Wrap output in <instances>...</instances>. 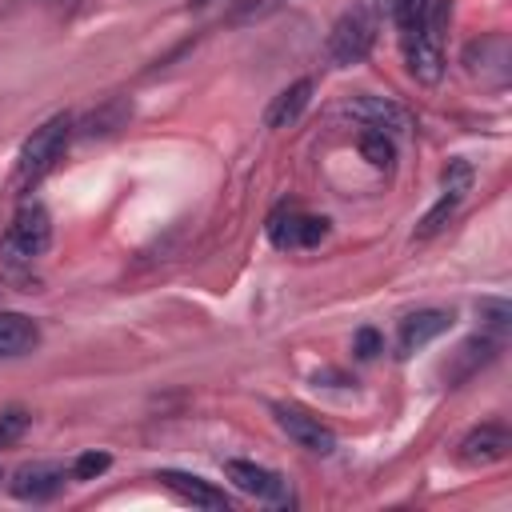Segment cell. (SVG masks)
Instances as JSON below:
<instances>
[{"label": "cell", "instance_id": "obj_1", "mask_svg": "<svg viewBox=\"0 0 512 512\" xmlns=\"http://www.w3.org/2000/svg\"><path fill=\"white\" fill-rule=\"evenodd\" d=\"M52 244V220H48V208L36 204V200H24L0 240V264L8 276H20L24 268H32L36 256H44Z\"/></svg>", "mask_w": 512, "mask_h": 512}, {"label": "cell", "instance_id": "obj_23", "mask_svg": "<svg viewBox=\"0 0 512 512\" xmlns=\"http://www.w3.org/2000/svg\"><path fill=\"white\" fill-rule=\"evenodd\" d=\"M28 420H32V416H28L24 408H4V412H0V444H12V440L28 428Z\"/></svg>", "mask_w": 512, "mask_h": 512}, {"label": "cell", "instance_id": "obj_20", "mask_svg": "<svg viewBox=\"0 0 512 512\" xmlns=\"http://www.w3.org/2000/svg\"><path fill=\"white\" fill-rule=\"evenodd\" d=\"M428 4L432 0H392V12H396V24H400V40H412L428 16Z\"/></svg>", "mask_w": 512, "mask_h": 512}, {"label": "cell", "instance_id": "obj_5", "mask_svg": "<svg viewBox=\"0 0 512 512\" xmlns=\"http://www.w3.org/2000/svg\"><path fill=\"white\" fill-rule=\"evenodd\" d=\"M468 188H472V164H468V160H448V168H444V176H440V200L424 212V220H420V228H416V240H432L436 232H444V224H448V220L456 216V208L464 204Z\"/></svg>", "mask_w": 512, "mask_h": 512}, {"label": "cell", "instance_id": "obj_18", "mask_svg": "<svg viewBox=\"0 0 512 512\" xmlns=\"http://www.w3.org/2000/svg\"><path fill=\"white\" fill-rule=\"evenodd\" d=\"M360 156L372 164V168H392L396 164V140H392V132H384V128H364L360 132Z\"/></svg>", "mask_w": 512, "mask_h": 512}, {"label": "cell", "instance_id": "obj_11", "mask_svg": "<svg viewBox=\"0 0 512 512\" xmlns=\"http://www.w3.org/2000/svg\"><path fill=\"white\" fill-rule=\"evenodd\" d=\"M156 480H160L176 500H184V504H192V508H212V512L232 508V500H228V492H224V488H216V484H208V480H200V476H192V472L160 468V472H156Z\"/></svg>", "mask_w": 512, "mask_h": 512}, {"label": "cell", "instance_id": "obj_12", "mask_svg": "<svg viewBox=\"0 0 512 512\" xmlns=\"http://www.w3.org/2000/svg\"><path fill=\"white\" fill-rule=\"evenodd\" d=\"M508 36L492 32V36H480L464 48V68L488 84H504L508 80Z\"/></svg>", "mask_w": 512, "mask_h": 512}, {"label": "cell", "instance_id": "obj_17", "mask_svg": "<svg viewBox=\"0 0 512 512\" xmlns=\"http://www.w3.org/2000/svg\"><path fill=\"white\" fill-rule=\"evenodd\" d=\"M348 112L352 116H360L364 120V128H384V132H400L408 120H404V112H400V104H392V100H384V96H356L352 104H348Z\"/></svg>", "mask_w": 512, "mask_h": 512}, {"label": "cell", "instance_id": "obj_9", "mask_svg": "<svg viewBox=\"0 0 512 512\" xmlns=\"http://www.w3.org/2000/svg\"><path fill=\"white\" fill-rule=\"evenodd\" d=\"M508 448H512L508 428H504L500 420H488V424L472 428V432L460 440L456 460L468 464V468H488V464H500V460L508 456Z\"/></svg>", "mask_w": 512, "mask_h": 512}, {"label": "cell", "instance_id": "obj_22", "mask_svg": "<svg viewBox=\"0 0 512 512\" xmlns=\"http://www.w3.org/2000/svg\"><path fill=\"white\" fill-rule=\"evenodd\" d=\"M108 464H112V456H108V452H84V456H76L72 476H76V480H96Z\"/></svg>", "mask_w": 512, "mask_h": 512}, {"label": "cell", "instance_id": "obj_14", "mask_svg": "<svg viewBox=\"0 0 512 512\" xmlns=\"http://www.w3.org/2000/svg\"><path fill=\"white\" fill-rule=\"evenodd\" d=\"M496 352H500V336H492V332H484V336H472V340H464L460 348H456V356H452V368H448V380L452 384H460V380H468L472 372H480L488 360H496Z\"/></svg>", "mask_w": 512, "mask_h": 512}, {"label": "cell", "instance_id": "obj_21", "mask_svg": "<svg viewBox=\"0 0 512 512\" xmlns=\"http://www.w3.org/2000/svg\"><path fill=\"white\" fill-rule=\"evenodd\" d=\"M480 320L492 336H504L508 332V320H512V308L508 300H480Z\"/></svg>", "mask_w": 512, "mask_h": 512}, {"label": "cell", "instance_id": "obj_7", "mask_svg": "<svg viewBox=\"0 0 512 512\" xmlns=\"http://www.w3.org/2000/svg\"><path fill=\"white\" fill-rule=\"evenodd\" d=\"M272 416H276L280 432H288L292 444H300V448H308V452H316V456L336 452V432H332L320 416L304 412L300 404H272Z\"/></svg>", "mask_w": 512, "mask_h": 512}, {"label": "cell", "instance_id": "obj_19", "mask_svg": "<svg viewBox=\"0 0 512 512\" xmlns=\"http://www.w3.org/2000/svg\"><path fill=\"white\" fill-rule=\"evenodd\" d=\"M132 112V104H124V100H112V104H104L100 112H92L88 120H84V136H108V132H116L120 128V120Z\"/></svg>", "mask_w": 512, "mask_h": 512}, {"label": "cell", "instance_id": "obj_16", "mask_svg": "<svg viewBox=\"0 0 512 512\" xmlns=\"http://www.w3.org/2000/svg\"><path fill=\"white\" fill-rule=\"evenodd\" d=\"M308 100H312V80L304 76V80H292L284 92H276L272 96V104L264 108V124L268 128H288L304 108H308Z\"/></svg>", "mask_w": 512, "mask_h": 512}, {"label": "cell", "instance_id": "obj_3", "mask_svg": "<svg viewBox=\"0 0 512 512\" xmlns=\"http://www.w3.org/2000/svg\"><path fill=\"white\" fill-rule=\"evenodd\" d=\"M376 32H380V16H376V8H372L368 0L352 4V8L332 24V32H328V60H332L336 68L360 64V60L372 52Z\"/></svg>", "mask_w": 512, "mask_h": 512}, {"label": "cell", "instance_id": "obj_2", "mask_svg": "<svg viewBox=\"0 0 512 512\" xmlns=\"http://www.w3.org/2000/svg\"><path fill=\"white\" fill-rule=\"evenodd\" d=\"M72 132H76V120H72L68 112L44 120V124L24 140V148H20V164H16L20 180H24V184H36L40 176H48V172L64 160V152H68V144H72Z\"/></svg>", "mask_w": 512, "mask_h": 512}, {"label": "cell", "instance_id": "obj_15", "mask_svg": "<svg viewBox=\"0 0 512 512\" xmlns=\"http://www.w3.org/2000/svg\"><path fill=\"white\" fill-rule=\"evenodd\" d=\"M40 344V328L24 312H0V356H28Z\"/></svg>", "mask_w": 512, "mask_h": 512}, {"label": "cell", "instance_id": "obj_10", "mask_svg": "<svg viewBox=\"0 0 512 512\" xmlns=\"http://www.w3.org/2000/svg\"><path fill=\"white\" fill-rule=\"evenodd\" d=\"M452 308H420V312H408L396 328V356H412L416 348L432 344L436 336H444L452 328Z\"/></svg>", "mask_w": 512, "mask_h": 512}, {"label": "cell", "instance_id": "obj_4", "mask_svg": "<svg viewBox=\"0 0 512 512\" xmlns=\"http://www.w3.org/2000/svg\"><path fill=\"white\" fill-rule=\"evenodd\" d=\"M444 24H448V0H432L420 32L412 40H404L408 72L420 84H436L444 76Z\"/></svg>", "mask_w": 512, "mask_h": 512}, {"label": "cell", "instance_id": "obj_8", "mask_svg": "<svg viewBox=\"0 0 512 512\" xmlns=\"http://www.w3.org/2000/svg\"><path fill=\"white\" fill-rule=\"evenodd\" d=\"M224 476L244 492V496H256L264 504H292V488L280 472L264 468V464H252V460H224Z\"/></svg>", "mask_w": 512, "mask_h": 512}, {"label": "cell", "instance_id": "obj_13", "mask_svg": "<svg viewBox=\"0 0 512 512\" xmlns=\"http://www.w3.org/2000/svg\"><path fill=\"white\" fill-rule=\"evenodd\" d=\"M8 488H12L16 500H32V504L52 500L64 488V468H56V464H24V468H16Z\"/></svg>", "mask_w": 512, "mask_h": 512}, {"label": "cell", "instance_id": "obj_6", "mask_svg": "<svg viewBox=\"0 0 512 512\" xmlns=\"http://www.w3.org/2000/svg\"><path fill=\"white\" fill-rule=\"evenodd\" d=\"M328 236V220L324 216H308L296 204H280L268 216V240L276 248H316Z\"/></svg>", "mask_w": 512, "mask_h": 512}, {"label": "cell", "instance_id": "obj_24", "mask_svg": "<svg viewBox=\"0 0 512 512\" xmlns=\"http://www.w3.org/2000/svg\"><path fill=\"white\" fill-rule=\"evenodd\" d=\"M380 348H384V340H380L376 328H360V332H356V356H360V360H372Z\"/></svg>", "mask_w": 512, "mask_h": 512}]
</instances>
